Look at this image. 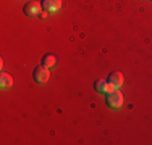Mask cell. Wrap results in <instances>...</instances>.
I'll list each match as a JSON object with an SVG mask.
<instances>
[{
    "instance_id": "2",
    "label": "cell",
    "mask_w": 152,
    "mask_h": 145,
    "mask_svg": "<svg viewBox=\"0 0 152 145\" xmlns=\"http://www.w3.org/2000/svg\"><path fill=\"white\" fill-rule=\"evenodd\" d=\"M50 78V72H49V68L44 66V65H41V66H37L34 70V81L39 82V84H45L47 81H49Z\"/></svg>"
},
{
    "instance_id": "3",
    "label": "cell",
    "mask_w": 152,
    "mask_h": 145,
    "mask_svg": "<svg viewBox=\"0 0 152 145\" xmlns=\"http://www.w3.org/2000/svg\"><path fill=\"white\" fill-rule=\"evenodd\" d=\"M42 7L47 13H55L61 8V0H44Z\"/></svg>"
},
{
    "instance_id": "9",
    "label": "cell",
    "mask_w": 152,
    "mask_h": 145,
    "mask_svg": "<svg viewBox=\"0 0 152 145\" xmlns=\"http://www.w3.org/2000/svg\"><path fill=\"white\" fill-rule=\"evenodd\" d=\"M151 2H152V0H151Z\"/></svg>"
},
{
    "instance_id": "1",
    "label": "cell",
    "mask_w": 152,
    "mask_h": 145,
    "mask_svg": "<svg viewBox=\"0 0 152 145\" xmlns=\"http://www.w3.org/2000/svg\"><path fill=\"white\" fill-rule=\"evenodd\" d=\"M107 105L110 108H120L123 105V94L120 90H113V92L107 94Z\"/></svg>"
},
{
    "instance_id": "5",
    "label": "cell",
    "mask_w": 152,
    "mask_h": 145,
    "mask_svg": "<svg viewBox=\"0 0 152 145\" xmlns=\"http://www.w3.org/2000/svg\"><path fill=\"white\" fill-rule=\"evenodd\" d=\"M12 86H13L12 76H10V74H5V72H2V74H0V87L5 90V89H10Z\"/></svg>"
},
{
    "instance_id": "8",
    "label": "cell",
    "mask_w": 152,
    "mask_h": 145,
    "mask_svg": "<svg viewBox=\"0 0 152 145\" xmlns=\"http://www.w3.org/2000/svg\"><path fill=\"white\" fill-rule=\"evenodd\" d=\"M107 86H108V81H96V84H94L96 92L99 94H107Z\"/></svg>"
},
{
    "instance_id": "4",
    "label": "cell",
    "mask_w": 152,
    "mask_h": 145,
    "mask_svg": "<svg viewBox=\"0 0 152 145\" xmlns=\"http://www.w3.org/2000/svg\"><path fill=\"white\" fill-rule=\"evenodd\" d=\"M24 13L28 16H37L41 13V3L39 2H28L24 5Z\"/></svg>"
},
{
    "instance_id": "7",
    "label": "cell",
    "mask_w": 152,
    "mask_h": 145,
    "mask_svg": "<svg viewBox=\"0 0 152 145\" xmlns=\"http://www.w3.org/2000/svg\"><path fill=\"white\" fill-rule=\"evenodd\" d=\"M42 65H44V66H47V68H53L57 65V58L53 57V55H45L44 58H42Z\"/></svg>"
},
{
    "instance_id": "6",
    "label": "cell",
    "mask_w": 152,
    "mask_h": 145,
    "mask_svg": "<svg viewBox=\"0 0 152 145\" xmlns=\"http://www.w3.org/2000/svg\"><path fill=\"white\" fill-rule=\"evenodd\" d=\"M108 82H110V84H113L115 87H121V84H123V74L121 72H112L110 74V78H108Z\"/></svg>"
}]
</instances>
